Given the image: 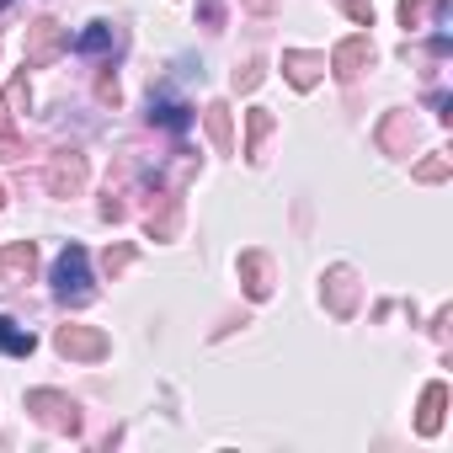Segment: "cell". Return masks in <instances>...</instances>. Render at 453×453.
<instances>
[{
  "instance_id": "cell-18",
  "label": "cell",
  "mask_w": 453,
  "mask_h": 453,
  "mask_svg": "<svg viewBox=\"0 0 453 453\" xmlns=\"http://www.w3.org/2000/svg\"><path fill=\"white\" fill-rule=\"evenodd\" d=\"M107 49H118V33H112V22H91V27L75 38V54H107Z\"/></svg>"
},
{
  "instance_id": "cell-6",
  "label": "cell",
  "mask_w": 453,
  "mask_h": 453,
  "mask_svg": "<svg viewBox=\"0 0 453 453\" xmlns=\"http://www.w3.org/2000/svg\"><path fill=\"white\" fill-rule=\"evenodd\" d=\"M320 294H326V310H331L336 320L357 315V273H352V267H331L326 283H320Z\"/></svg>"
},
{
  "instance_id": "cell-22",
  "label": "cell",
  "mask_w": 453,
  "mask_h": 453,
  "mask_svg": "<svg viewBox=\"0 0 453 453\" xmlns=\"http://www.w3.org/2000/svg\"><path fill=\"white\" fill-rule=\"evenodd\" d=\"M262 75H267V65H262V59H246V65L235 70V91H257Z\"/></svg>"
},
{
  "instance_id": "cell-26",
  "label": "cell",
  "mask_w": 453,
  "mask_h": 453,
  "mask_svg": "<svg viewBox=\"0 0 453 453\" xmlns=\"http://www.w3.org/2000/svg\"><path fill=\"white\" fill-rule=\"evenodd\" d=\"M96 96H102L107 107H118V96H123V91H118V81H112V70H102V75H96Z\"/></svg>"
},
{
  "instance_id": "cell-20",
  "label": "cell",
  "mask_w": 453,
  "mask_h": 453,
  "mask_svg": "<svg viewBox=\"0 0 453 453\" xmlns=\"http://www.w3.org/2000/svg\"><path fill=\"white\" fill-rule=\"evenodd\" d=\"M411 176H416L421 187H437V181H448V176H453V160H448V155H426Z\"/></svg>"
},
{
  "instance_id": "cell-24",
  "label": "cell",
  "mask_w": 453,
  "mask_h": 453,
  "mask_svg": "<svg viewBox=\"0 0 453 453\" xmlns=\"http://www.w3.org/2000/svg\"><path fill=\"white\" fill-rule=\"evenodd\" d=\"M6 107H17V112H27V107H33V91H27V75H17V81L6 86Z\"/></svg>"
},
{
  "instance_id": "cell-1",
  "label": "cell",
  "mask_w": 453,
  "mask_h": 453,
  "mask_svg": "<svg viewBox=\"0 0 453 453\" xmlns=\"http://www.w3.org/2000/svg\"><path fill=\"white\" fill-rule=\"evenodd\" d=\"M54 294H59V304H70V310H81V304H91V257H86V246H65L59 251V262H54Z\"/></svg>"
},
{
  "instance_id": "cell-16",
  "label": "cell",
  "mask_w": 453,
  "mask_h": 453,
  "mask_svg": "<svg viewBox=\"0 0 453 453\" xmlns=\"http://www.w3.org/2000/svg\"><path fill=\"white\" fill-rule=\"evenodd\" d=\"M144 230H150L155 241H171V235L181 230V208H176V197H160V213L150 208V219H144Z\"/></svg>"
},
{
  "instance_id": "cell-30",
  "label": "cell",
  "mask_w": 453,
  "mask_h": 453,
  "mask_svg": "<svg viewBox=\"0 0 453 453\" xmlns=\"http://www.w3.org/2000/svg\"><path fill=\"white\" fill-rule=\"evenodd\" d=\"M0 6H12V0H0Z\"/></svg>"
},
{
  "instance_id": "cell-10",
  "label": "cell",
  "mask_w": 453,
  "mask_h": 453,
  "mask_svg": "<svg viewBox=\"0 0 453 453\" xmlns=\"http://www.w3.org/2000/svg\"><path fill=\"white\" fill-rule=\"evenodd\" d=\"M150 123H155V128H171V134H187L192 107H187L181 96H171V91H155V96H150Z\"/></svg>"
},
{
  "instance_id": "cell-28",
  "label": "cell",
  "mask_w": 453,
  "mask_h": 453,
  "mask_svg": "<svg viewBox=\"0 0 453 453\" xmlns=\"http://www.w3.org/2000/svg\"><path fill=\"white\" fill-rule=\"evenodd\" d=\"M246 12H257V17H267V12H278V0H241Z\"/></svg>"
},
{
  "instance_id": "cell-7",
  "label": "cell",
  "mask_w": 453,
  "mask_h": 453,
  "mask_svg": "<svg viewBox=\"0 0 453 453\" xmlns=\"http://www.w3.org/2000/svg\"><path fill=\"white\" fill-rule=\"evenodd\" d=\"M368 65H373V43H368V38H347V43H336V54L326 59V70H331L336 81H357Z\"/></svg>"
},
{
  "instance_id": "cell-25",
  "label": "cell",
  "mask_w": 453,
  "mask_h": 453,
  "mask_svg": "<svg viewBox=\"0 0 453 453\" xmlns=\"http://www.w3.org/2000/svg\"><path fill=\"white\" fill-rule=\"evenodd\" d=\"M128 262H134V246H107V257H102V267H107L112 278H118V273H123Z\"/></svg>"
},
{
  "instance_id": "cell-5",
  "label": "cell",
  "mask_w": 453,
  "mask_h": 453,
  "mask_svg": "<svg viewBox=\"0 0 453 453\" xmlns=\"http://www.w3.org/2000/svg\"><path fill=\"white\" fill-rule=\"evenodd\" d=\"M86 155L81 150H59L54 160H49V171H43V181H49V197H81L86 192Z\"/></svg>"
},
{
  "instance_id": "cell-3",
  "label": "cell",
  "mask_w": 453,
  "mask_h": 453,
  "mask_svg": "<svg viewBox=\"0 0 453 453\" xmlns=\"http://www.w3.org/2000/svg\"><path fill=\"white\" fill-rule=\"evenodd\" d=\"M65 49H70V33H65L54 17H38V22L27 27V54H22V70H49Z\"/></svg>"
},
{
  "instance_id": "cell-12",
  "label": "cell",
  "mask_w": 453,
  "mask_h": 453,
  "mask_svg": "<svg viewBox=\"0 0 453 453\" xmlns=\"http://www.w3.org/2000/svg\"><path fill=\"white\" fill-rule=\"evenodd\" d=\"M241 283H246V294L262 304V299H273V262L262 257V251H246L241 257Z\"/></svg>"
},
{
  "instance_id": "cell-19",
  "label": "cell",
  "mask_w": 453,
  "mask_h": 453,
  "mask_svg": "<svg viewBox=\"0 0 453 453\" xmlns=\"http://www.w3.org/2000/svg\"><path fill=\"white\" fill-rule=\"evenodd\" d=\"M27 155V144H22V134L12 128V107L0 102V160H22Z\"/></svg>"
},
{
  "instance_id": "cell-15",
  "label": "cell",
  "mask_w": 453,
  "mask_h": 453,
  "mask_svg": "<svg viewBox=\"0 0 453 453\" xmlns=\"http://www.w3.org/2000/svg\"><path fill=\"white\" fill-rule=\"evenodd\" d=\"M203 123H208V139H213L219 155L235 150V139H230V107H224V102H208V107H203Z\"/></svg>"
},
{
  "instance_id": "cell-29",
  "label": "cell",
  "mask_w": 453,
  "mask_h": 453,
  "mask_svg": "<svg viewBox=\"0 0 453 453\" xmlns=\"http://www.w3.org/2000/svg\"><path fill=\"white\" fill-rule=\"evenodd\" d=\"M0 203H6V187H0Z\"/></svg>"
},
{
  "instance_id": "cell-14",
  "label": "cell",
  "mask_w": 453,
  "mask_h": 453,
  "mask_svg": "<svg viewBox=\"0 0 453 453\" xmlns=\"http://www.w3.org/2000/svg\"><path fill=\"white\" fill-rule=\"evenodd\" d=\"M273 128H278V118H273L267 107H251V112H246V160H262V144H267Z\"/></svg>"
},
{
  "instance_id": "cell-17",
  "label": "cell",
  "mask_w": 453,
  "mask_h": 453,
  "mask_svg": "<svg viewBox=\"0 0 453 453\" xmlns=\"http://www.w3.org/2000/svg\"><path fill=\"white\" fill-rule=\"evenodd\" d=\"M33 347H38V336H33V331H22L17 320L0 315V352H12V357H33Z\"/></svg>"
},
{
  "instance_id": "cell-9",
  "label": "cell",
  "mask_w": 453,
  "mask_h": 453,
  "mask_svg": "<svg viewBox=\"0 0 453 453\" xmlns=\"http://www.w3.org/2000/svg\"><path fill=\"white\" fill-rule=\"evenodd\" d=\"M33 273H38V246L33 241H12L6 251H0V283H6V288L27 283Z\"/></svg>"
},
{
  "instance_id": "cell-13",
  "label": "cell",
  "mask_w": 453,
  "mask_h": 453,
  "mask_svg": "<svg viewBox=\"0 0 453 453\" xmlns=\"http://www.w3.org/2000/svg\"><path fill=\"white\" fill-rule=\"evenodd\" d=\"M442 411H448V384H426L421 389V411H416V432L437 437L442 432Z\"/></svg>"
},
{
  "instance_id": "cell-23",
  "label": "cell",
  "mask_w": 453,
  "mask_h": 453,
  "mask_svg": "<svg viewBox=\"0 0 453 453\" xmlns=\"http://www.w3.org/2000/svg\"><path fill=\"white\" fill-rule=\"evenodd\" d=\"M336 6H342L357 27H373V0H336Z\"/></svg>"
},
{
  "instance_id": "cell-2",
  "label": "cell",
  "mask_w": 453,
  "mask_h": 453,
  "mask_svg": "<svg viewBox=\"0 0 453 453\" xmlns=\"http://www.w3.org/2000/svg\"><path fill=\"white\" fill-rule=\"evenodd\" d=\"M27 416L43 421L49 432H65V437L81 432V405L65 389H27Z\"/></svg>"
},
{
  "instance_id": "cell-11",
  "label": "cell",
  "mask_w": 453,
  "mask_h": 453,
  "mask_svg": "<svg viewBox=\"0 0 453 453\" xmlns=\"http://www.w3.org/2000/svg\"><path fill=\"white\" fill-rule=\"evenodd\" d=\"M411 139H416L411 112H389V118L379 123V150H384V155H411Z\"/></svg>"
},
{
  "instance_id": "cell-8",
  "label": "cell",
  "mask_w": 453,
  "mask_h": 453,
  "mask_svg": "<svg viewBox=\"0 0 453 453\" xmlns=\"http://www.w3.org/2000/svg\"><path fill=\"white\" fill-rule=\"evenodd\" d=\"M283 75L294 91H315L320 75H326V54H310V49H288L283 54Z\"/></svg>"
},
{
  "instance_id": "cell-27",
  "label": "cell",
  "mask_w": 453,
  "mask_h": 453,
  "mask_svg": "<svg viewBox=\"0 0 453 453\" xmlns=\"http://www.w3.org/2000/svg\"><path fill=\"white\" fill-rule=\"evenodd\" d=\"M123 213H128V208H123V197H118V192L107 187V197H102V219H112V224H118Z\"/></svg>"
},
{
  "instance_id": "cell-4",
  "label": "cell",
  "mask_w": 453,
  "mask_h": 453,
  "mask_svg": "<svg viewBox=\"0 0 453 453\" xmlns=\"http://www.w3.org/2000/svg\"><path fill=\"white\" fill-rule=\"evenodd\" d=\"M54 347H59V357H75V363H102L112 352L107 331H96V326H59Z\"/></svg>"
},
{
  "instance_id": "cell-21",
  "label": "cell",
  "mask_w": 453,
  "mask_h": 453,
  "mask_svg": "<svg viewBox=\"0 0 453 453\" xmlns=\"http://www.w3.org/2000/svg\"><path fill=\"white\" fill-rule=\"evenodd\" d=\"M426 6H432V0H400V27H405V33L426 27Z\"/></svg>"
}]
</instances>
